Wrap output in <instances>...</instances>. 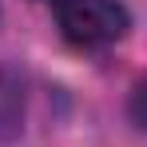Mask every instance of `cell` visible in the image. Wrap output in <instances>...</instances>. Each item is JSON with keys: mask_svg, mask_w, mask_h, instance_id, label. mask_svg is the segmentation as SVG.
<instances>
[{"mask_svg": "<svg viewBox=\"0 0 147 147\" xmlns=\"http://www.w3.org/2000/svg\"><path fill=\"white\" fill-rule=\"evenodd\" d=\"M52 16L68 44L88 52L123 40L131 28V16L119 0H52Z\"/></svg>", "mask_w": 147, "mask_h": 147, "instance_id": "obj_1", "label": "cell"}]
</instances>
